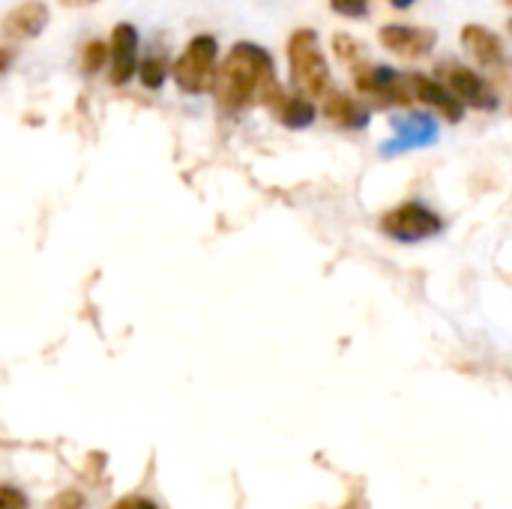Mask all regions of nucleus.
<instances>
[{"mask_svg":"<svg viewBox=\"0 0 512 509\" xmlns=\"http://www.w3.org/2000/svg\"><path fill=\"white\" fill-rule=\"evenodd\" d=\"M381 228H384V234H390L393 240L417 243V240H426V237L438 234V231H441V219H438V213H432L426 204H420V201H405V204L393 207L390 213H384Z\"/></svg>","mask_w":512,"mask_h":509,"instance_id":"nucleus-4","label":"nucleus"},{"mask_svg":"<svg viewBox=\"0 0 512 509\" xmlns=\"http://www.w3.org/2000/svg\"><path fill=\"white\" fill-rule=\"evenodd\" d=\"M141 72V84L150 87V90H159L168 78V63L162 57H144V63L138 66Z\"/></svg>","mask_w":512,"mask_h":509,"instance_id":"nucleus-14","label":"nucleus"},{"mask_svg":"<svg viewBox=\"0 0 512 509\" xmlns=\"http://www.w3.org/2000/svg\"><path fill=\"white\" fill-rule=\"evenodd\" d=\"M63 6H90V3H96V0H60Z\"/></svg>","mask_w":512,"mask_h":509,"instance_id":"nucleus-20","label":"nucleus"},{"mask_svg":"<svg viewBox=\"0 0 512 509\" xmlns=\"http://www.w3.org/2000/svg\"><path fill=\"white\" fill-rule=\"evenodd\" d=\"M333 48H336V54H339V60L345 63V66H354V69H360V63H363V51H366V45L363 42H357L354 36H345V33H339V36H333Z\"/></svg>","mask_w":512,"mask_h":509,"instance_id":"nucleus-13","label":"nucleus"},{"mask_svg":"<svg viewBox=\"0 0 512 509\" xmlns=\"http://www.w3.org/2000/svg\"><path fill=\"white\" fill-rule=\"evenodd\" d=\"M444 75H447V87L471 108H480V111H495L498 108V96L495 90L468 66H444Z\"/></svg>","mask_w":512,"mask_h":509,"instance_id":"nucleus-5","label":"nucleus"},{"mask_svg":"<svg viewBox=\"0 0 512 509\" xmlns=\"http://www.w3.org/2000/svg\"><path fill=\"white\" fill-rule=\"evenodd\" d=\"M48 24V6L42 0H24L3 18V36L9 42L36 39Z\"/></svg>","mask_w":512,"mask_h":509,"instance_id":"nucleus-7","label":"nucleus"},{"mask_svg":"<svg viewBox=\"0 0 512 509\" xmlns=\"http://www.w3.org/2000/svg\"><path fill=\"white\" fill-rule=\"evenodd\" d=\"M462 42H465V48H468L483 66H498V63L504 60L501 39H498L492 30H486L483 24H468V27L462 30Z\"/></svg>","mask_w":512,"mask_h":509,"instance_id":"nucleus-11","label":"nucleus"},{"mask_svg":"<svg viewBox=\"0 0 512 509\" xmlns=\"http://www.w3.org/2000/svg\"><path fill=\"white\" fill-rule=\"evenodd\" d=\"M111 509H156L150 501H144V498H129V501H120L117 507Z\"/></svg>","mask_w":512,"mask_h":509,"instance_id":"nucleus-19","label":"nucleus"},{"mask_svg":"<svg viewBox=\"0 0 512 509\" xmlns=\"http://www.w3.org/2000/svg\"><path fill=\"white\" fill-rule=\"evenodd\" d=\"M381 45L402 54V57H423L435 48L438 33L426 27H411V24H387L378 33Z\"/></svg>","mask_w":512,"mask_h":509,"instance_id":"nucleus-6","label":"nucleus"},{"mask_svg":"<svg viewBox=\"0 0 512 509\" xmlns=\"http://www.w3.org/2000/svg\"><path fill=\"white\" fill-rule=\"evenodd\" d=\"M213 93L225 111H243L252 102L273 105V99L282 90L276 84V69L270 54L261 45L237 42L219 69Z\"/></svg>","mask_w":512,"mask_h":509,"instance_id":"nucleus-1","label":"nucleus"},{"mask_svg":"<svg viewBox=\"0 0 512 509\" xmlns=\"http://www.w3.org/2000/svg\"><path fill=\"white\" fill-rule=\"evenodd\" d=\"M0 509H27V501H24L21 492H15L12 486H6L3 489V507Z\"/></svg>","mask_w":512,"mask_h":509,"instance_id":"nucleus-18","label":"nucleus"},{"mask_svg":"<svg viewBox=\"0 0 512 509\" xmlns=\"http://www.w3.org/2000/svg\"><path fill=\"white\" fill-rule=\"evenodd\" d=\"M288 63H291V78L300 87L303 96L318 99L330 87V66L327 57L318 45L315 30H297L288 39Z\"/></svg>","mask_w":512,"mask_h":509,"instance_id":"nucleus-2","label":"nucleus"},{"mask_svg":"<svg viewBox=\"0 0 512 509\" xmlns=\"http://www.w3.org/2000/svg\"><path fill=\"white\" fill-rule=\"evenodd\" d=\"M270 108L291 129H303V126H309L315 120V108H312L309 96H285V93H279Z\"/></svg>","mask_w":512,"mask_h":509,"instance_id":"nucleus-12","label":"nucleus"},{"mask_svg":"<svg viewBox=\"0 0 512 509\" xmlns=\"http://www.w3.org/2000/svg\"><path fill=\"white\" fill-rule=\"evenodd\" d=\"M330 6L345 18H363L369 12V0H330Z\"/></svg>","mask_w":512,"mask_h":509,"instance_id":"nucleus-17","label":"nucleus"},{"mask_svg":"<svg viewBox=\"0 0 512 509\" xmlns=\"http://www.w3.org/2000/svg\"><path fill=\"white\" fill-rule=\"evenodd\" d=\"M108 57H111V48H105V42L93 39V42H87L84 51H81V69H84L87 75H93Z\"/></svg>","mask_w":512,"mask_h":509,"instance_id":"nucleus-15","label":"nucleus"},{"mask_svg":"<svg viewBox=\"0 0 512 509\" xmlns=\"http://www.w3.org/2000/svg\"><path fill=\"white\" fill-rule=\"evenodd\" d=\"M138 30L123 21L114 27V36H111V81L114 84H126L135 69H138Z\"/></svg>","mask_w":512,"mask_h":509,"instance_id":"nucleus-8","label":"nucleus"},{"mask_svg":"<svg viewBox=\"0 0 512 509\" xmlns=\"http://www.w3.org/2000/svg\"><path fill=\"white\" fill-rule=\"evenodd\" d=\"M216 51L219 42L210 33L192 36L183 48V54L174 63V81L186 93H207L216 87Z\"/></svg>","mask_w":512,"mask_h":509,"instance_id":"nucleus-3","label":"nucleus"},{"mask_svg":"<svg viewBox=\"0 0 512 509\" xmlns=\"http://www.w3.org/2000/svg\"><path fill=\"white\" fill-rule=\"evenodd\" d=\"M396 129L405 135V141H408V144H417V141H426V138H432V135H435V126H432L426 117H414V120H411V126H408V120H396Z\"/></svg>","mask_w":512,"mask_h":509,"instance_id":"nucleus-16","label":"nucleus"},{"mask_svg":"<svg viewBox=\"0 0 512 509\" xmlns=\"http://www.w3.org/2000/svg\"><path fill=\"white\" fill-rule=\"evenodd\" d=\"M324 114H327L336 126H342V129H363V126L369 123V111H366L357 99H351L348 93H342V90H330V93H327Z\"/></svg>","mask_w":512,"mask_h":509,"instance_id":"nucleus-10","label":"nucleus"},{"mask_svg":"<svg viewBox=\"0 0 512 509\" xmlns=\"http://www.w3.org/2000/svg\"><path fill=\"white\" fill-rule=\"evenodd\" d=\"M507 3H510V6H512V0H507Z\"/></svg>","mask_w":512,"mask_h":509,"instance_id":"nucleus-22","label":"nucleus"},{"mask_svg":"<svg viewBox=\"0 0 512 509\" xmlns=\"http://www.w3.org/2000/svg\"><path fill=\"white\" fill-rule=\"evenodd\" d=\"M390 3H393L396 9H408V6H411L414 0H390Z\"/></svg>","mask_w":512,"mask_h":509,"instance_id":"nucleus-21","label":"nucleus"},{"mask_svg":"<svg viewBox=\"0 0 512 509\" xmlns=\"http://www.w3.org/2000/svg\"><path fill=\"white\" fill-rule=\"evenodd\" d=\"M411 84H414V99L417 102H426L429 108H435L438 114H444L450 123H459L462 120L465 102L450 87H444L441 81H432L426 75H411Z\"/></svg>","mask_w":512,"mask_h":509,"instance_id":"nucleus-9","label":"nucleus"}]
</instances>
